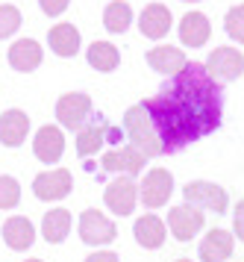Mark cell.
<instances>
[{"mask_svg":"<svg viewBox=\"0 0 244 262\" xmlns=\"http://www.w3.org/2000/svg\"><path fill=\"white\" fill-rule=\"evenodd\" d=\"M3 242H6V248H12V250L33 248L35 227L30 224V218H24V215H12L9 221L3 224Z\"/></svg>","mask_w":244,"mask_h":262,"instance_id":"19","label":"cell"},{"mask_svg":"<svg viewBox=\"0 0 244 262\" xmlns=\"http://www.w3.org/2000/svg\"><path fill=\"white\" fill-rule=\"evenodd\" d=\"M171 9L168 6H162V3H150V6H144L139 15V30H141V36H147V38H165L168 36V30H171Z\"/></svg>","mask_w":244,"mask_h":262,"instance_id":"14","label":"cell"},{"mask_svg":"<svg viewBox=\"0 0 244 262\" xmlns=\"http://www.w3.org/2000/svg\"><path fill=\"white\" fill-rule=\"evenodd\" d=\"M56 118L65 130H82L92 118V97L82 92H71L56 100Z\"/></svg>","mask_w":244,"mask_h":262,"instance_id":"6","label":"cell"},{"mask_svg":"<svg viewBox=\"0 0 244 262\" xmlns=\"http://www.w3.org/2000/svg\"><path fill=\"white\" fill-rule=\"evenodd\" d=\"M132 24V9L127 0H115L103 9V27L109 33H127Z\"/></svg>","mask_w":244,"mask_h":262,"instance_id":"25","label":"cell"},{"mask_svg":"<svg viewBox=\"0 0 244 262\" xmlns=\"http://www.w3.org/2000/svg\"><path fill=\"white\" fill-rule=\"evenodd\" d=\"M141 106L150 115L165 154H171L209 136L221 124V89L200 62H191Z\"/></svg>","mask_w":244,"mask_h":262,"instance_id":"1","label":"cell"},{"mask_svg":"<svg viewBox=\"0 0 244 262\" xmlns=\"http://www.w3.org/2000/svg\"><path fill=\"white\" fill-rule=\"evenodd\" d=\"M27 262H41V259H27Z\"/></svg>","mask_w":244,"mask_h":262,"instance_id":"34","label":"cell"},{"mask_svg":"<svg viewBox=\"0 0 244 262\" xmlns=\"http://www.w3.org/2000/svg\"><path fill=\"white\" fill-rule=\"evenodd\" d=\"M203 68L212 77V83H233L244 74V53L238 48H215L206 56Z\"/></svg>","mask_w":244,"mask_h":262,"instance_id":"3","label":"cell"},{"mask_svg":"<svg viewBox=\"0 0 244 262\" xmlns=\"http://www.w3.org/2000/svg\"><path fill=\"white\" fill-rule=\"evenodd\" d=\"M183 3H200V0H183Z\"/></svg>","mask_w":244,"mask_h":262,"instance_id":"32","label":"cell"},{"mask_svg":"<svg viewBox=\"0 0 244 262\" xmlns=\"http://www.w3.org/2000/svg\"><path fill=\"white\" fill-rule=\"evenodd\" d=\"M85 262H121V259H118V253H112V250H94L92 256H85Z\"/></svg>","mask_w":244,"mask_h":262,"instance_id":"31","label":"cell"},{"mask_svg":"<svg viewBox=\"0 0 244 262\" xmlns=\"http://www.w3.org/2000/svg\"><path fill=\"white\" fill-rule=\"evenodd\" d=\"M103 168L112 171L118 177H132L144 168V156L136 150V147H115V150H106L103 154Z\"/></svg>","mask_w":244,"mask_h":262,"instance_id":"11","label":"cell"},{"mask_svg":"<svg viewBox=\"0 0 244 262\" xmlns=\"http://www.w3.org/2000/svg\"><path fill=\"white\" fill-rule=\"evenodd\" d=\"M183 198H186L188 206H194V209H209V212H227V191L221 186H215V183H206V180H191L186 189H183Z\"/></svg>","mask_w":244,"mask_h":262,"instance_id":"4","label":"cell"},{"mask_svg":"<svg viewBox=\"0 0 244 262\" xmlns=\"http://www.w3.org/2000/svg\"><path fill=\"white\" fill-rule=\"evenodd\" d=\"M171 191H174V177H171V171H165V168H150V171L144 174V180L139 183V198L147 209L165 206L168 198H171Z\"/></svg>","mask_w":244,"mask_h":262,"instance_id":"5","label":"cell"},{"mask_svg":"<svg viewBox=\"0 0 244 262\" xmlns=\"http://www.w3.org/2000/svg\"><path fill=\"white\" fill-rule=\"evenodd\" d=\"M147 65H150L153 71H159V74L176 77V74L188 65V59H186V53H183L180 48H168V45H162V48L147 50Z\"/></svg>","mask_w":244,"mask_h":262,"instance_id":"18","label":"cell"},{"mask_svg":"<svg viewBox=\"0 0 244 262\" xmlns=\"http://www.w3.org/2000/svg\"><path fill=\"white\" fill-rule=\"evenodd\" d=\"M47 41H50V50H53L56 56H62V59H68V56H77V53H80V30H77L74 24L50 27Z\"/></svg>","mask_w":244,"mask_h":262,"instance_id":"20","label":"cell"},{"mask_svg":"<svg viewBox=\"0 0 244 262\" xmlns=\"http://www.w3.org/2000/svg\"><path fill=\"white\" fill-rule=\"evenodd\" d=\"M27 133H30V115L24 109H6L0 115V144L21 147Z\"/></svg>","mask_w":244,"mask_h":262,"instance_id":"13","label":"cell"},{"mask_svg":"<svg viewBox=\"0 0 244 262\" xmlns=\"http://www.w3.org/2000/svg\"><path fill=\"white\" fill-rule=\"evenodd\" d=\"M212 36V24L203 12H188L180 21V41L188 48H203Z\"/></svg>","mask_w":244,"mask_h":262,"instance_id":"17","label":"cell"},{"mask_svg":"<svg viewBox=\"0 0 244 262\" xmlns=\"http://www.w3.org/2000/svg\"><path fill=\"white\" fill-rule=\"evenodd\" d=\"M124 133H127L129 139V147H136L144 159L147 156H162L165 147L162 142H159V133H156V127H153L150 115L144 112V106H129L127 112H124Z\"/></svg>","mask_w":244,"mask_h":262,"instance_id":"2","label":"cell"},{"mask_svg":"<svg viewBox=\"0 0 244 262\" xmlns=\"http://www.w3.org/2000/svg\"><path fill=\"white\" fill-rule=\"evenodd\" d=\"M136 201H139V183L132 177H115L103 191V203L115 215H121V218L124 215H132Z\"/></svg>","mask_w":244,"mask_h":262,"instance_id":"9","label":"cell"},{"mask_svg":"<svg viewBox=\"0 0 244 262\" xmlns=\"http://www.w3.org/2000/svg\"><path fill=\"white\" fill-rule=\"evenodd\" d=\"M71 186H74V180H71L68 168H50V171H41L33 180V194L38 201H47V203L62 201V198L71 194Z\"/></svg>","mask_w":244,"mask_h":262,"instance_id":"8","label":"cell"},{"mask_svg":"<svg viewBox=\"0 0 244 262\" xmlns=\"http://www.w3.org/2000/svg\"><path fill=\"white\" fill-rule=\"evenodd\" d=\"M71 233V212L68 209H50L45 215V221H41V236L45 242L50 245H59V242H65Z\"/></svg>","mask_w":244,"mask_h":262,"instance_id":"23","label":"cell"},{"mask_svg":"<svg viewBox=\"0 0 244 262\" xmlns=\"http://www.w3.org/2000/svg\"><path fill=\"white\" fill-rule=\"evenodd\" d=\"M176 262H191V259H176Z\"/></svg>","mask_w":244,"mask_h":262,"instance_id":"33","label":"cell"},{"mask_svg":"<svg viewBox=\"0 0 244 262\" xmlns=\"http://www.w3.org/2000/svg\"><path fill=\"white\" fill-rule=\"evenodd\" d=\"M21 201V186L9 174H0V209H12Z\"/></svg>","mask_w":244,"mask_h":262,"instance_id":"28","label":"cell"},{"mask_svg":"<svg viewBox=\"0 0 244 262\" xmlns=\"http://www.w3.org/2000/svg\"><path fill=\"white\" fill-rule=\"evenodd\" d=\"M33 154L41 162H59L62 154H65V136H62V130L53 127V124H45L33 139Z\"/></svg>","mask_w":244,"mask_h":262,"instance_id":"12","label":"cell"},{"mask_svg":"<svg viewBox=\"0 0 244 262\" xmlns=\"http://www.w3.org/2000/svg\"><path fill=\"white\" fill-rule=\"evenodd\" d=\"M132 233H136V242H139L141 248H147V250L162 248L165 236H168L165 221L156 218V215H141L139 221H136V227H132Z\"/></svg>","mask_w":244,"mask_h":262,"instance_id":"21","label":"cell"},{"mask_svg":"<svg viewBox=\"0 0 244 262\" xmlns=\"http://www.w3.org/2000/svg\"><path fill=\"white\" fill-rule=\"evenodd\" d=\"M233 233L227 230H209L200 242V262H227L233 256Z\"/></svg>","mask_w":244,"mask_h":262,"instance_id":"16","label":"cell"},{"mask_svg":"<svg viewBox=\"0 0 244 262\" xmlns=\"http://www.w3.org/2000/svg\"><path fill=\"white\" fill-rule=\"evenodd\" d=\"M203 224H206V215L200 212V209H194V206H188V203L174 206L168 212V227H171L176 242H191L203 230Z\"/></svg>","mask_w":244,"mask_h":262,"instance_id":"10","label":"cell"},{"mask_svg":"<svg viewBox=\"0 0 244 262\" xmlns=\"http://www.w3.org/2000/svg\"><path fill=\"white\" fill-rule=\"evenodd\" d=\"M233 230H235V236H238V242L244 245V201H238V206H235V212H233Z\"/></svg>","mask_w":244,"mask_h":262,"instance_id":"30","label":"cell"},{"mask_svg":"<svg viewBox=\"0 0 244 262\" xmlns=\"http://www.w3.org/2000/svg\"><path fill=\"white\" fill-rule=\"evenodd\" d=\"M85 59H88V65H92L94 71L109 74L121 65V50L115 45H109V41H94V45H88Z\"/></svg>","mask_w":244,"mask_h":262,"instance_id":"22","label":"cell"},{"mask_svg":"<svg viewBox=\"0 0 244 262\" xmlns=\"http://www.w3.org/2000/svg\"><path fill=\"white\" fill-rule=\"evenodd\" d=\"M115 236H118L115 221H109L103 212H97V209H85V212L80 215V238L85 242V245L100 248V245L115 242Z\"/></svg>","mask_w":244,"mask_h":262,"instance_id":"7","label":"cell"},{"mask_svg":"<svg viewBox=\"0 0 244 262\" xmlns=\"http://www.w3.org/2000/svg\"><path fill=\"white\" fill-rule=\"evenodd\" d=\"M106 136H109V124H106V121H94L88 127H82L80 136H77V154L80 156L97 154L100 144L106 142Z\"/></svg>","mask_w":244,"mask_h":262,"instance_id":"24","label":"cell"},{"mask_svg":"<svg viewBox=\"0 0 244 262\" xmlns=\"http://www.w3.org/2000/svg\"><path fill=\"white\" fill-rule=\"evenodd\" d=\"M18 27H21V9L12 6V3H3L0 6V38L15 36Z\"/></svg>","mask_w":244,"mask_h":262,"instance_id":"27","label":"cell"},{"mask_svg":"<svg viewBox=\"0 0 244 262\" xmlns=\"http://www.w3.org/2000/svg\"><path fill=\"white\" fill-rule=\"evenodd\" d=\"M41 59H45V50H41V45L35 38H18L9 48V65L21 74L35 71L41 65Z\"/></svg>","mask_w":244,"mask_h":262,"instance_id":"15","label":"cell"},{"mask_svg":"<svg viewBox=\"0 0 244 262\" xmlns=\"http://www.w3.org/2000/svg\"><path fill=\"white\" fill-rule=\"evenodd\" d=\"M224 30H227V36L233 38V41L244 45V3H238V6H233V9L227 12Z\"/></svg>","mask_w":244,"mask_h":262,"instance_id":"26","label":"cell"},{"mask_svg":"<svg viewBox=\"0 0 244 262\" xmlns=\"http://www.w3.org/2000/svg\"><path fill=\"white\" fill-rule=\"evenodd\" d=\"M71 0H38V6H41V12L50 15V18H59V15L68 9Z\"/></svg>","mask_w":244,"mask_h":262,"instance_id":"29","label":"cell"}]
</instances>
